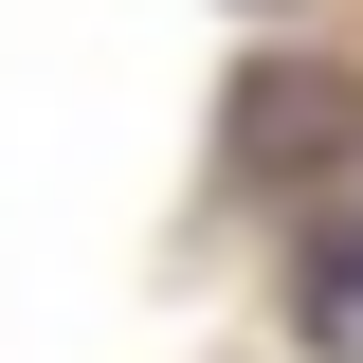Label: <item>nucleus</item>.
I'll return each instance as SVG.
<instances>
[{
    "instance_id": "nucleus-1",
    "label": "nucleus",
    "mask_w": 363,
    "mask_h": 363,
    "mask_svg": "<svg viewBox=\"0 0 363 363\" xmlns=\"http://www.w3.org/2000/svg\"><path fill=\"white\" fill-rule=\"evenodd\" d=\"M309 145H327V164L363 145V91L345 73H255V91H236V164H255V182H291Z\"/></svg>"
},
{
    "instance_id": "nucleus-2",
    "label": "nucleus",
    "mask_w": 363,
    "mask_h": 363,
    "mask_svg": "<svg viewBox=\"0 0 363 363\" xmlns=\"http://www.w3.org/2000/svg\"><path fill=\"white\" fill-rule=\"evenodd\" d=\"M309 345H363V236L309 255Z\"/></svg>"
}]
</instances>
